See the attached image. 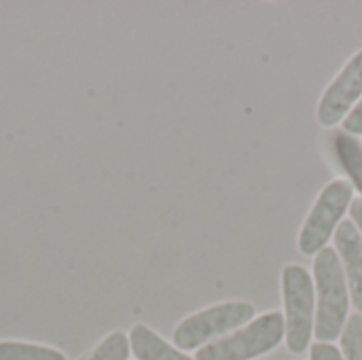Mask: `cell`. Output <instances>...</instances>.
I'll return each mask as SVG.
<instances>
[{
	"label": "cell",
	"mask_w": 362,
	"mask_h": 360,
	"mask_svg": "<svg viewBox=\"0 0 362 360\" xmlns=\"http://www.w3.org/2000/svg\"><path fill=\"white\" fill-rule=\"evenodd\" d=\"M314 291H316V323L314 335L318 344H331L341 337L348 310L350 289L341 259L335 248H322L314 259Z\"/></svg>",
	"instance_id": "1"
},
{
	"label": "cell",
	"mask_w": 362,
	"mask_h": 360,
	"mask_svg": "<svg viewBox=\"0 0 362 360\" xmlns=\"http://www.w3.org/2000/svg\"><path fill=\"white\" fill-rule=\"evenodd\" d=\"M284 297V337L291 352L301 354L312 342L316 323V291L310 272L303 265H286L282 269Z\"/></svg>",
	"instance_id": "2"
},
{
	"label": "cell",
	"mask_w": 362,
	"mask_h": 360,
	"mask_svg": "<svg viewBox=\"0 0 362 360\" xmlns=\"http://www.w3.org/2000/svg\"><path fill=\"white\" fill-rule=\"evenodd\" d=\"M284 316L267 312L235 333L199 348L195 360H250L272 352L284 337Z\"/></svg>",
	"instance_id": "3"
},
{
	"label": "cell",
	"mask_w": 362,
	"mask_h": 360,
	"mask_svg": "<svg viewBox=\"0 0 362 360\" xmlns=\"http://www.w3.org/2000/svg\"><path fill=\"white\" fill-rule=\"evenodd\" d=\"M255 306L248 301H225L187 316L174 329V344L178 350H197L210 339L225 335L246 323H252Z\"/></svg>",
	"instance_id": "4"
},
{
	"label": "cell",
	"mask_w": 362,
	"mask_h": 360,
	"mask_svg": "<svg viewBox=\"0 0 362 360\" xmlns=\"http://www.w3.org/2000/svg\"><path fill=\"white\" fill-rule=\"evenodd\" d=\"M354 197V187L348 180H333L329 182L316 204L312 206L301 231H299V250L308 257L318 255L322 248H327L329 238L337 231L346 210L350 208Z\"/></svg>",
	"instance_id": "5"
},
{
	"label": "cell",
	"mask_w": 362,
	"mask_h": 360,
	"mask_svg": "<svg viewBox=\"0 0 362 360\" xmlns=\"http://www.w3.org/2000/svg\"><path fill=\"white\" fill-rule=\"evenodd\" d=\"M362 98V49L356 51L333 83L325 89L318 102V121L325 127H333L344 121Z\"/></svg>",
	"instance_id": "6"
},
{
	"label": "cell",
	"mask_w": 362,
	"mask_h": 360,
	"mask_svg": "<svg viewBox=\"0 0 362 360\" xmlns=\"http://www.w3.org/2000/svg\"><path fill=\"white\" fill-rule=\"evenodd\" d=\"M335 250L341 257L350 299L362 314V236L352 221H341L335 231Z\"/></svg>",
	"instance_id": "7"
},
{
	"label": "cell",
	"mask_w": 362,
	"mask_h": 360,
	"mask_svg": "<svg viewBox=\"0 0 362 360\" xmlns=\"http://www.w3.org/2000/svg\"><path fill=\"white\" fill-rule=\"evenodd\" d=\"M327 149L337 168L350 178V185L362 193V144L346 129H333L327 136Z\"/></svg>",
	"instance_id": "8"
},
{
	"label": "cell",
	"mask_w": 362,
	"mask_h": 360,
	"mask_svg": "<svg viewBox=\"0 0 362 360\" xmlns=\"http://www.w3.org/2000/svg\"><path fill=\"white\" fill-rule=\"evenodd\" d=\"M129 348L138 360H193L176 346H170L146 325H134L129 331Z\"/></svg>",
	"instance_id": "9"
},
{
	"label": "cell",
	"mask_w": 362,
	"mask_h": 360,
	"mask_svg": "<svg viewBox=\"0 0 362 360\" xmlns=\"http://www.w3.org/2000/svg\"><path fill=\"white\" fill-rule=\"evenodd\" d=\"M0 360H66V356L47 346L25 342H0Z\"/></svg>",
	"instance_id": "10"
},
{
	"label": "cell",
	"mask_w": 362,
	"mask_h": 360,
	"mask_svg": "<svg viewBox=\"0 0 362 360\" xmlns=\"http://www.w3.org/2000/svg\"><path fill=\"white\" fill-rule=\"evenodd\" d=\"M129 352L132 348H129V339L125 337V333L112 331L83 360H127Z\"/></svg>",
	"instance_id": "11"
},
{
	"label": "cell",
	"mask_w": 362,
	"mask_h": 360,
	"mask_svg": "<svg viewBox=\"0 0 362 360\" xmlns=\"http://www.w3.org/2000/svg\"><path fill=\"white\" fill-rule=\"evenodd\" d=\"M341 352L346 360H362V314L358 312L348 316L341 333Z\"/></svg>",
	"instance_id": "12"
},
{
	"label": "cell",
	"mask_w": 362,
	"mask_h": 360,
	"mask_svg": "<svg viewBox=\"0 0 362 360\" xmlns=\"http://www.w3.org/2000/svg\"><path fill=\"white\" fill-rule=\"evenodd\" d=\"M312 360H344V354L333 344H314L312 346Z\"/></svg>",
	"instance_id": "13"
},
{
	"label": "cell",
	"mask_w": 362,
	"mask_h": 360,
	"mask_svg": "<svg viewBox=\"0 0 362 360\" xmlns=\"http://www.w3.org/2000/svg\"><path fill=\"white\" fill-rule=\"evenodd\" d=\"M344 129L352 136H362V100L352 108V112L344 119Z\"/></svg>",
	"instance_id": "14"
},
{
	"label": "cell",
	"mask_w": 362,
	"mask_h": 360,
	"mask_svg": "<svg viewBox=\"0 0 362 360\" xmlns=\"http://www.w3.org/2000/svg\"><path fill=\"white\" fill-rule=\"evenodd\" d=\"M350 214H352V223L356 225V229L361 231L362 236V197L352 199V204H350Z\"/></svg>",
	"instance_id": "15"
}]
</instances>
